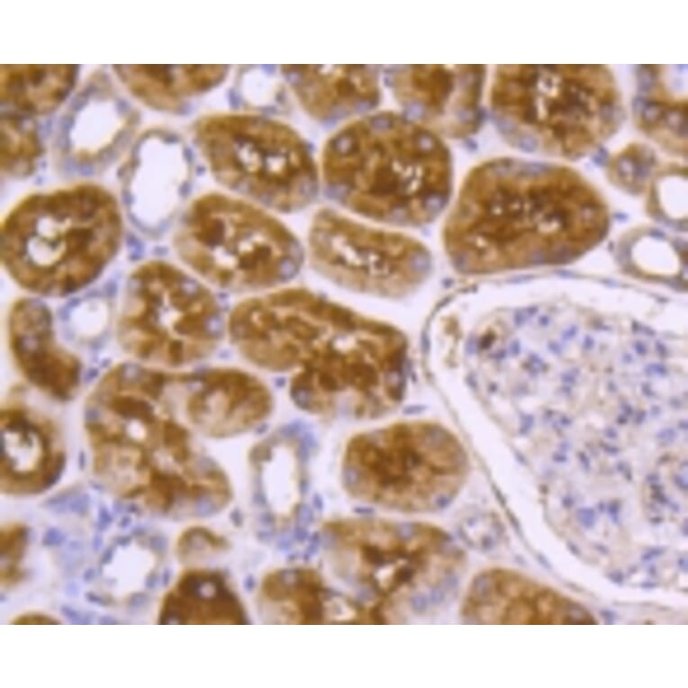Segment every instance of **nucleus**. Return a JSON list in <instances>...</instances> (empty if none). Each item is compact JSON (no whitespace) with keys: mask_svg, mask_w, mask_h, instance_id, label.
<instances>
[{"mask_svg":"<svg viewBox=\"0 0 688 688\" xmlns=\"http://www.w3.org/2000/svg\"><path fill=\"white\" fill-rule=\"evenodd\" d=\"M181 260L199 277L232 290H261L296 271L300 249L277 220L240 199L208 194L195 200L174 236Z\"/></svg>","mask_w":688,"mask_h":688,"instance_id":"nucleus-8","label":"nucleus"},{"mask_svg":"<svg viewBox=\"0 0 688 688\" xmlns=\"http://www.w3.org/2000/svg\"><path fill=\"white\" fill-rule=\"evenodd\" d=\"M250 453V466L264 493L279 514L294 509L302 477V461L296 443L285 437H271L257 444Z\"/></svg>","mask_w":688,"mask_h":688,"instance_id":"nucleus-21","label":"nucleus"},{"mask_svg":"<svg viewBox=\"0 0 688 688\" xmlns=\"http://www.w3.org/2000/svg\"><path fill=\"white\" fill-rule=\"evenodd\" d=\"M284 71L301 104L321 118L345 114L374 104L376 76L357 65H287Z\"/></svg>","mask_w":688,"mask_h":688,"instance_id":"nucleus-17","label":"nucleus"},{"mask_svg":"<svg viewBox=\"0 0 688 688\" xmlns=\"http://www.w3.org/2000/svg\"><path fill=\"white\" fill-rule=\"evenodd\" d=\"M312 258L336 281L365 292L394 294L423 276L427 256L415 241L321 212L310 231Z\"/></svg>","mask_w":688,"mask_h":688,"instance_id":"nucleus-12","label":"nucleus"},{"mask_svg":"<svg viewBox=\"0 0 688 688\" xmlns=\"http://www.w3.org/2000/svg\"><path fill=\"white\" fill-rule=\"evenodd\" d=\"M483 66H407L393 76L395 96L430 126L464 135L478 121Z\"/></svg>","mask_w":688,"mask_h":688,"instance_id":"nucleus-16","label":"nucleus"},{"mask_svg":"<svg viewBox=\"0 0 688 688\" xmlns=\"http://www.w3.org/2000/svg\"><path fill=\"white\" fill-rule=\"evenodd\" d=\"M8 347L22 376L42 394L68 401L77 393L82 365L59 342L53 315L38 297L14 301L7 315Z\"/></svg>","mask_w":688,"mask_h":688,"instance_id":"nucleus-15","label":"nucleus"},{"mask_svg":"<svg viewBox=\"0 0 688 688\" xmlns=\"http://www.w3.org/2000/svg\"><path fill=\"white\" fill-rule=\"evenodd\" d=\"M322 173L344 204L380 220L415 223L447 198L448 151L431 131L391 114L345 126L326 143Z\"/></svg>","mask_w":688,"mask_h":688,"instance_id":"nucleus-4","label":"nucleus"},{"mask_svg":"<svg viewBox=\"0 0 688 688\" xmlns=\"http://www.w3.org/2000/svg\"><path fill=\"white\" fill-rule=\"evenodd\" d=\"M28 539V531L24 525L9 523L1 528L0 547L2 561L10 565L2 566L5 568H17V562L23 557Z\"/></svg>","mask_w":688,"mask_h":688,"instance_id":"nucleus-24","label":"nucleus"},{"mask_svg":"<svg viewBox=\"0 0 688 688\" xmlns=\"http://www.w3.org/2000/svg\"><path fill=\"white\" fill-rule=\"evenodd\" d=\"M405 343L394 329L330 303L290 395L319 416L374 417L394 408L404 387Z\"/></svg>","mask_w":688,"mask_h":688,"instance_id":"nucleus-6","label":"nucleus"},{"mask_svg":"<svg viewBox=\"0 0 688 688\" xmlns=\"http://www.w3.org/2000/svg\"><path fill=\"white\" fill-rule=\"evenodd\" d=\"M351 494L402 512H425L448 502L467 472L466 453L443 426L412 421L353 436L341 458Z\"/></svg>","mask_w":688,"mask_h":688,"instance_id":"nucleus-7","label":"nucleus"},{"mask_svg":"<svg viewBox=\"0 0 688 688\" xmlns=\"http://www.w3.org/2000/svg\"><path fill=\"white\" fill-rule=\"evenodd\" d=\"M122 234L118 201L101 186L82 183L35 193L2 221L1 262L28 293L63 297L99 277L116 256Z\"/></svg>","mask_w":688,"mask_h":688,"instance_id":"nucleus-3","label":"nucleus"},{"mask_svg":"<svg viewBox=\"0 0 688 688\" xmlns=\"http://www.w3.org/2000/svg\"><path fill=\"white\" fill-rule=\"evenodd\" d=\"M221 330L214 297L192 274L148 260L129 275L116 334L122 349L139 362L167 368L193 364L215 349Z\"/></svg>","mask_w":688,"mask_h":688,"instance_id":"nucleus-10","label":"nucleus"},{"mask_svg":"<svg viewBox=\"0 0 688 688\" xmlns=\"http://www.w3.org/2000/svg\"><path fill=\"white\" fill-rule=\"evenodd\" d=\"M172 398L166 370L125 362L100 377L85 408L95 476L119 498L162 514L212 503L228 484Z\"/></svg>","mask_w":688,"mask_h":688,"instance_id":"nucleus-1","label":"nucleus"},{"mask_svg":"<svg viewBox=\"0 0 688 688\" xmlns=\"http://www.w3.org/2000/svg\"><path fill=\"white\" fill-rule=\"evenodd\" d=\"M123 86L138 99L158 109H173L184 99L204 92L226 73L222 65L113 66Z\"/></svg>","mask_w":688,"mask_h":688,"instance_id":"nucleus-18","label":"nucleus"},{"mask_svg":"<svg viewBox=\"0 0 688 688\" xmlns=\"http://www.w3.org/2000/svg\"><path fill=\"white\" fill-rule=\"evenodd\" d=\"M528 583L505 570H489L477 575L466 589L461 615L475 623H519L529 617Z\"/></svg>","mask_w":688,"mask_h":688,"instance_id":"nucleus-20","label":"nucleus"},{"mask_svg":"<svg viewBox=\"0 0 688 688\" xmlns=\"http://www.w3.org/2000/svg\"><path fill=\"white\" fill-rule=\"evenodd\" d=\"M0 422L2 493L28 496L48 490L59 478L66 462L56 424L21 401L5 403Z\"/></svg>","mask_w":688,"mask_h":688,"instance_id":"nucleus-14","label":"nucleus"},{"mask_svg":"<svg viewBox=\"0 0 688 688\" xmlns=\"http://www.w3.org/2000/svg\"><path fill=\"white\" fill-rule=\"evenodd\" d=\"M42 146L35 128L15 115L1 118V169L13 177L33 172L42 155Z\"/></svg>","mask_w":688,"mask_h":688,"instance_id":"nucleus-23","label":"nucleus"},{"mask_svg":"<svg viewBox=\"0 0 688 688\" xmlns=\"http://www.w3.org/2000/svg\"><path fill=\"white\" fill-rule=\"evenodd\" d=\"M491 104L518 142L573 158L606 140L623 114L615 79L600 65L501 66Z\"/></svg>","mask_w":688,"mask_h":688,"instance_id":"nucleus-5","label":"nucleus"},{"mask_svg":"<svg viewBox=\"0 0 688 688\" xmlns=\"http://www.w3.org/2000/svg\"><path fill=\"white\" fill-rule=\"evenodd\" d=\"M606 223L602 199L574 170L497 159L467 177L447 241L466 269H511L568 261L594 245Z\"/></svg>","mask_w":688,"mask_h":688,"instance_id":"nucleus-2","label":"nucleus"},{"mask_svg":"<svg viewBox=\"0 0 688 688\" xmlns=\"http://www.w3.org/2000/svg\"><path fill=\"white\" fill-rule=\"evenodd\" d=\"M195 136L214 177L265 205L294 210L315 192L308 148L285 124L253 114L215 115L201 121Z\"/></svg>","mask_w":688,"mask_h":688,"instance_id":"nucleus-11","label":"nucleus"},{"mask_svg":"<svg viewBox=\"0 0 688 688\" xmlns=\"http://www.w3.org/2000/svg\"><path fill=\"white\" fill-rule=\"evenodd\" d=\"M173 392L184 421L205 439L249 433L266 422L274 408L269 386L255 374L237 367L175 372Z\"/></svg>","mask_w":688,"mask_h":688,"instance_id":"nucleus-13","label":"nucleus"},{"mask_svg":"<svg viewBox=\"0 0 688 688\" xmlns=\"http://www.w3.org/2000/svg\"><path fill=\"white\" fill-rule=\"evenodd\" d=\"M69 124L68 144L77 158H100L129 128L130 116L106 94L87 100Z\"/></svg>","mask_w":688,"mask_h":688,"instance_id":"nucleus-22","label":"nucleus"},{"mask_svg":"<svg viewBox=\"0 0 688 688\" xmlns=\"http://www.w3.org/2000/svg\"><path fill=\"white\" fill-rule=\"evenodd\" d=\"M329 532L339 566L372 594L385 621L442 589L464 562L445 531L423 522L349 518L331 522Z\"/></svg>","mask_w":688,"mask_h":688,"instance_id":"nucleus-9","label":"nucleus"},{"mask_svg":"<svg viewBox=\"0 0 688 688\" xmlns=\"http://www.w3.org/2000/svg\"><path fill=\"white\" fill-rule=\"evenodd\" d=\"M14 624H57L60 623L59 620L50 617L49 615L38 612H28L22 614L15 620H12Z\"/></svg>","mask_w":688,"mask_h":688,"instance_id":"nucleus-25","label":"nucleus"},{"mask_svg":"<svg viewBox=\"0 0 688 688\" xmlns=\"http://www.w3.org/2000/svg\"><path fill=\"white\" fill-rule=\"evenodd\" d=\"M77 68L74 64H1V101L27 114L50 113L73 89Z\"/></svg>","mask_w":688,"mask_h":688,"instance_id":"nucleus-19","label":"nucleus"}]
</instances>
